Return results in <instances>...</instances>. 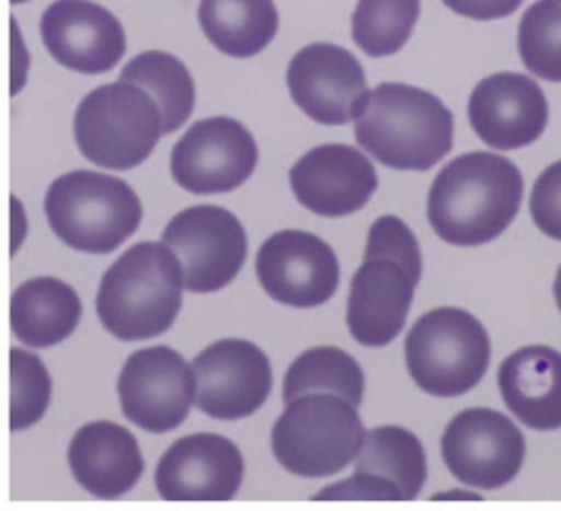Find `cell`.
<instances>
[{"instance_id": "1", "label": "cell", "mask_w": 561, "mask_h": 511, "mask_svg": "<svg viewBox=\"0 0 561 511\" xmlns=\"http://www.w3.org/2000/svg\"><path fill=\"white\" fill-rule=\"evenodd\" d=\"M523 190L520 170L503 155L490 151L459 155L428 190L431 229L449 245H486L517 219Z\"/></svg>"}, {"instance_id": "2", "label": "cell", "mask_w": 561, "mask_h": 511, "mask_svg": "<svg viewBox=\"0 0 561 511\" xmlns=\"http://www.w3.org/2000/svg\"><path fill=\"white\" fill-rule=\"evenodd\" d=\"M421 274L423 257L409 224L392 214L376 220L347 302V326L359 345L386 347L402 333Z\"/></svg>"}, {"instance_id": "3", "label": "cell", "mask_w": 561, "mask_h": 511, "mask_svg": "<svg viewBox=\"0 0 561 511\" xmlns=\"http://www.w3.org/2000/svg\"><path fill=\"white\" fill-rule=\"evenodd\" d=\"M355 141L386 167L427 172L454 147V115L427 90L386 82L355 117Z\"/></svg>"}, {"instance_id": "4", "label": "cell", "mask_w": 561, "mask_h": 511, "mask_svg": "<svg viewBox=\"0 0 561 511\" xmlns=\"http://www.w3.org/2000/svg\"><path fill=\"white\" fill-rule=\"evenodd\" d=\"M184 269L165 243L127 248L104 274L96 312L118 340H149L170 330L182 307Z\"/></svg>"}, {"instance_id": "5", "label": "cell", "mask_w": 561, "mask_h": 511, "mask_svg": "<svg viewBox=\"0 0 561 511\" xmlns=\"http://www.w3.org/2000/svg\"><path fill=\"white\" fill-rule=\"evenodd\" d=\"M45 217L68 247L106 255L139 229L144 208L134 188L123 179L78 170L49 186Z\"/></svg>"}, {"instance_id": "6", "label": "cell", "mask_w": 561, "mask_h": 511, "mask_svg": "<svg viewBox=\"0 0 561 511\" xmlns=\"http://www.w3.org/2000/svg\"><path fill=\"white\" fill-rule=\"evenodd\" d=\"M286 406L272 430V451L288 473L317 479L337 475L355 461L366 430L347 399L309 394Z\"/></svg>"}, {"instance_id": "7", "label": "cell", "mask_w": 561, "mask_h": 511, "mask_svg": "<svg viewBox=\"0 0 561 511\" xmlns=\"http://www.w3.org/2000/svg\"><path fill=\"white\" fill-rule=\"evenodd\" d=\"M162 135L160 106L131 82L118 80L92 90L76 111V146L104 170L125 172L144 163Z\"/></svg>"}, {"instance_id": "8", "label": "cell", "mask_w": 561, "mask_h": 511, "mask_svg": "<svg viewBox=\"0 0 561 511\" xmlns=\"http://www.w3.org/2000/svg\"><path fill=\"white\" fill-rule=\"evenodd\" d=\"M490 336L482 322L459 307H437L414 322L404 342L407 367L419 390L458 397L484 380Z\"/></svg>"}, {"instance_id": "9", "label": "cell", "mask_w": 561, "mask_h": 511, "mask_svg": "<svg viewBox=\"0 0 561 511\" xmlns=\"http://www.w3.org/2000/svg\"><path fill=\"white\" fill-rule=\"evenodd\" d=\"M162 241L174 251L184 286L193 293L227 288L248 259V234L233 212L221 206H193L178 212Z\"/></svg>"}, {"instance_id": "10", "label": "cell", "mask_w": 561, "mask_h": 511, "mask_svg": "<svg viewBox=\"0 0 561 511\" xmlns=\"http://www.w3.org/2000/svg\"><path fill=\"white\" fill-rule=\"evenodd\" d=\"M442 453L458 481L494 491L513 481L525 463L527 444L517 423L501 411L470 408L447 423Z\"/></svg>"}, {"instance_id": "11", "label": "cell", "mask_w": 561, "mask_h": 511, "mask_svg": "<svg viewBox=\"0 0 561 511\" xmlns=\"http://www.w3.org/2000/svg\"><path fill=\"white\" fill-rule=\"evenodd\" d=\"M257 165L252 131L231 117L203 118L178 141L170 172L178 186L196 196L227 194L243 186Z\"/></svg>"}, {"instance_id": "12", "label": "cell", "mask_w": 561, "mask_h": 511, "mask_svg": "<svg viewBox=\"0 0 561 511\" xmlns=\"http://www.w3.org/2000/svg\"><path fill=\"white\" fill-rule=\"evenodd\" d=\"M118 399L127 420L165 434L188 418L196 394L193 367L170 347L134 352L118 375Z\"/></svg>"}, {"instance_id": "13", "label": "cell", "mask_w": 561, "mask_h": 511, "mask_svg": "<svg viewBox=\"0 0 561 511\" xmlns=\"http://www.w3.org/2000/svg\"><path fill=\"white\" fill-rule=\"evenodd\" d=\"M427 481L421 440L400 426H380L366 434L355 456L354 477L325 487L314 499L327 501H413Z\"/></svg>"}, {"instance_id": "14", "label": "cell", "mask_w": 561, "mask_h": 511, "mask_svg": "<svg viewBox=\"0 0 561 511\" xmlns=\"http://www.w3.org/2000/svg\"><path fill=\"white\" fill-rule=\"evenodd\" d=\"M255 271L267 295L284 306L309 310L329 302L340 288V262L321 236L288 229L260 247Z\"/></svg>"}, {"instance_id": "15", "label": "cell", "mask_w": 561, "mask_h": 511, "mask_svg": "<svg viewBox=\"0 0 561 511\" xmlns=\"http://www.w3.org/2000/svg\"><path fill=\"white\" fill-rule=\"evenodd\" d=\"M196 408L215 420H241L266 404L272 365L266 352L248 340L213 342L193 361Z\"/></svg>"}, {"instance_id": "16", "label": "cell", "mask_w": 561, "mask_h": 511, "mask_svg": "<svg viewBox=\"0 0 561 511\" xmlns=\"http://www.w3.org/2000/svg\"><path fill=\"white\" fill-rule=\"evenodd\" d=\"M286 82L296 106L319 125L354 120L368 101L366 72L340 45L312 44L290 59Z\"/></svg>"}, {"instance_id": "17", "label": "cell", "mask_w": 561, "mask_h": 511, "mask_svg": "<svg viewBox=\"0 0 561 511\" xmlns=\"http://www.w3.org/2000/svg\"><path fill=\"white\" fill-rule=\"evenodd\" d=\"M39 31L59 66L89 76L111 72L127 47L117 16L90 0H56L42 16Z\"/></svg>"}, {"instance_id": "18", "label": "cell", "mask_w": 561, "mask_h": 511, "mask_svg": "<svg viewBox=\"0 0 561 511\" xmlns=\"http://www.w3.org/2000/svg\"><path fill=\"white\" fill-rule=\"evenodd\" d=\"M241 481L243 456L219 434L176 440L156 468V489L165 501H231Z\"/></svg>"}, {"instance_id": "19", "label": "cell", "mask_w": 561, "mask_h": 511, "mask_svg": "<svg viewBox=\"0 0 561 511\" xmlns=\"http://www.w3.org/2000/svg\"><path fill=\"white\" fill-rule=\"evenodd\" d=\"M468 117L488 147L511 151L531 146L543 135L549 106L543 90L529 76L492 73L473 89Z\"/></svg>"}, {"instance_id": "20", "label": "cell", "mask_w": 561, "mask_h": 511, "mask_svg": "<svg viewBox=\"0 0 561 511\" xmlns=\"http://www.w3.org/2000/svg\"><path fill=\"white\" fill-rule=\"evenodd\" d=\"M290 186L307 210L340 219L368 205L378 190V174L374 163L354 147L321 146L296 161Z\"/></svg>"}, {"instance_id": "21", "label": "cell", "mask_w": 561, "mask_h": 511, "mask_svg": "<svg viewBox=\"0 0 561 511\" xmlns=\"http://www.w3.org/2000/svg\"><path fill=\"white\" fill-rule=\"evenodd\" d=\"M76 483L99 499H118L144 475V456L134 434L115 422L82 426L68 449Z\"/></svg>"}, {"instance_id": "22", "label": "cell", "mask_w": 561, "mask_h": 511, "mask_svg": "<svg viewBox=\"0 0 561 511\" xmlns=\"http://www.w3.org/2000/svg\"><path fill=\"white\" fill-rule=\"evenodd\" d=\"M499 387L506 408L527 428H561V352L543 345L523 347L504 359Z\"/></svg>"}, {"instance_id": "23", "label": "cell", "mask_w": 561, "mask_h": 511, "mask_svg": "<svg viewBox=\"0 0 561 511\" xmlns=\"http://www.w3.org/2000/svg\"><path fill=\"white\" fill-rule=\"evenodd\" d=\"M82 318L75 288L58 278L25 281L11 300V326L21 342L47 349L72 335Z\"/></svg>"}, {"instance_id": "24", "label": "cell", "mask_w": 561, "mask_h": 511, "mask_svg": "<svg viewBox=\"0 0 561 511\" xmlns=\"http://www.w3.org/2000/svg\"><path fill=\"white\" fill-rule=\"evenodd\" d=\"M198 23L225 56H257L274 42L280 15L274 0H201Z\"/></svg>"}, {"instance_id": "25", "label": "cell", "mask_w": 561, "mask_h": 511, "mask_svg": "<svg viewBox=\"0 0 561 511\" xmlns=\"http://www.w3.org/2000/svg\"><path fill=\"white\" fill-rule=\"evenodd\" d=\"M309 394H333L359 408L366 394L364 369L350 352L337 347H314L288 367L282 399L284 404Z\"/></svg>"}, {"instance_id": "26", "label": "cell", "mask_w": 561, "mask_h": 511, "mask_svg": "<svg viewBox=\"0 0 561 511\" xmlns=\"http://www.w3.org/2000/svg\"><path fill=\"white\" fill-rule=\"evenodd\" d=\"M121 82L146 90L162 111L163 135L176 132L193 115L194 80L188 68L172 54L146 51L135 56L121 72Z\"/></svg>"}, {"instance_id": "27", "label": "cell", "mask_w": 561, "mask_h": 511, "mask_svg": "<svg viewBox=\"0 0 561 511\" xmlns=\"http://www.w3.org/2000/svg\"><path fill=\"white\" fill-rule=\"evenodd\" d=\"M421 0H359L352 16V37L369 58L400 51L413 35Z\"/></svg>"}, {"instance_id": "28", "label": "cell", "mask_w": 561, "mask_h": 511, "mask_svg": "<svg viewBox=\"0 0 561 511\" xmlns=\"http://www.w3.org/2000/svg\"><path fill=\"white\" fill-rule=\"evenodd\" d=\"M518 54L529 72L561 82V2L537 0L520 19Z\"/></svg>"}, {"instance_id": "29", "label": "cell", "mask_w": 561, "mask_h": 511, "mask_svg": "<svg viewBox=\"0 0 561 511\" xmlns=\"http://www.w3.org/2000/svg\"><path fill=\"white\" fill-rule=\"evenodd\" d=\"M51 402V378L33 352L11 351V428L25 430L44 418Z\"/></svg>"}, {"instance_id": "30", "label": "cell", "mask_w": 561, "mask_h": 511, "mask_svg": "<svg viewBox=\"0 0 561 511\" xmlns=\"http://www.w3.org/2000/svg\"><path fill=\"white\" fill-rule=\"evenodd\" d=\"M533 222L547 236L561 241V161H556L537 177L531 191Z\"/></svg>"}, {"instance_id": "31", "label": "cell", "mask_w": 561, "mask_h": 511, "mask_svg": "<svg viewBox=\"0 0 561 511\" xmlns=\"http://www.w3.org/2000/svg\"><path fill=\"white\" fill-rule=\"evenodd\" d=\"M445 7L454 13L476 21H494L513 15L523 0H444Z\"/></svg>"}, {"instance_id": "32", "label": "cell", "mask_w": 561, "mask_h": 511, "mask_svg": "<svg viewBox=\"0 0 561 511\" xmlns=\"http://www.w3.org/2000/svg\"><path fill=\"white\" fill-rule=\"evenodd\" d=\"M553 293H556V302H558V306H560L561 312V267L560 271H558V278H556V283H553Z\"/></svg>"}, {"instance_id": "33", "label": "cell", "mask_w": 561, "mask_h": 511, "mask_svg": "<svg viewBox=\"0 0 561 511\" xmlns=\"http://www.w3.org/2000/svg\"><path fill=\"white\" fill-rule=\"evenodd\" d=\"M13 2H15V4H19V2H27V0H13Z\"/></svg>"}, {"instance_id": "34", "label": "cell", "mask_w": 561, "mask_h": 511, "mask_svg": "<svg viewBox=\"0 0 561 511\" xmlns=\"http://www.w3.org/2000/svg\"><path fill=\"white\" fill-rule=\"evenodd\" d=\"M560 2H561V0H560Z\"/></svg>"}]
</instances>
